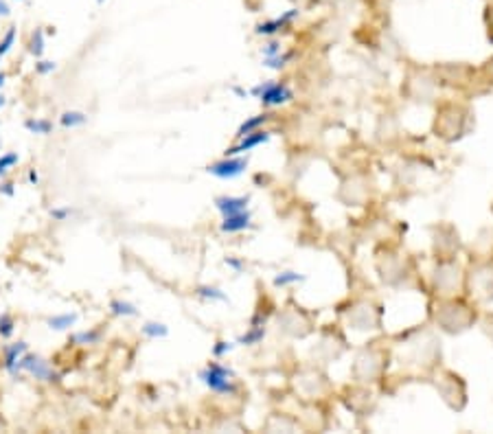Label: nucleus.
<instances>
[{"mask_svg": "<svg viewBox=\"0 0 493 434\" xmlns=\"http://www.w3.org/2000/svg\"><path fill=\"white\" fill-rule=\"evenodd\" d=\"M200 378L202 382L209 386L213 393H220V395L235 393V384L233 380H230L233 378V371H229L226 366H220L217 362H211Z\"/></svg>", "mask_w": 493, "mask_h": 434, "instance_id": "nucleus-1", "label": "nucleus"}, {"mask_svg": "<svg viewBox=\"0 0 493 434\" xmlns=\"http://www.w3.org/2000/svg\"><path fill=\"white\" fill-rule=\"evenodd\" d=\"M18 371H27L33 378L40 380V382H60V375L53 371V366L36 354H22V358L16 364V373Z\"/></svg>", "mask_w": 493, "mask_h": 434, "instance_id": "nucleus-2", "label": "nucleus"}, {"mask_svg": "<svg viewBox=\"0 0 493 434\" xmlns=\"http://www.w3.org/2000/svg\"><path fill=\"white\" fill-rule=\"evenodd\" d=\"M253 95H257L263 105H281L292 101V90L288 88L285 84H263L257 86L253 90Z\"/></svg>", "mask_w": 493, "mask_h": 434, "instance_id": "nucleus-3", "label": "nucleus"}, {"mask_svg": "<svg viewBox=\"0 0 493 434\" xmlns=\"http://www.w3.org/2000/svg\"><path fill=\"white\" fill-rule=\"evenodd\" d=\"M244 169H246V158L226 156L224 161L211 165L209 173H213V176H217V178H221V180H229V178L241 176V173H244Z\"/></svg>", "mask_w": 493, "mask_h": 434, "instance_id": "nucleus-4", "label": "nucleus"}, {"mask_svg": "<svg viewBox=\"0 0 493 434\" xmlns=\"http://www.w3.org/2000/svg\"><path fill=\"white\" fill-rule=\"evenodd\" d=\"M270 138L268 132H263V129H255V132L246 134V137H241V141L235 145V147L226 149V156H239V154L250 152V149H255L257 145L265 143Z\"/></svg>", "mask_w": 493, "mask_h": 434, "instance_id": "nucleus-5", "label": "nucleus"}, {"mask_svg": "<svg viewBox=\"0 0 493 434\" xmlns=\"http://www.w3.org/2000/svg\"><path fill=\"white\" fill-rule=\"evenodd\" d=\"M215 206L221 215L229 217V215L241 213V211H248V197H229V196L217 197Z\"/></svg>", "mask_w": 493, "mask_h": 434, "instance_id": "nucleus-6", "label": "nucleus"}, {"mask_svg": "<svg viewBox=\"0 0 493 434\" xmlns=\"http://www.w3.org/2000/svg\"><path fill=\"white\" fill-rule=\"evenodd\" d=\"M250 226V213L248 211H241V213L224 217L221 221V233H239V230H246Z\"/></svg>", "mask_w": 493, "mask_h": 434, "instance_id": "nucleus-7", "label": "nucleus"}, {"mask_svg": "<svg viewBox=\"0 0 493 434\" xmlns=\"http://www.w3.org/2000/svg\"><path fill=\"white\" fill-rule=\"evenodd\" d=\"M27 342H13V345L4 346V369L9 373H16V364L18 360L22 358V354H27Z\"/></svg>", "mask_w": 493, "mask_h": 434, "instance_id": "nucleus-8", "label": "nucleus"}, {"mask_svg": "<svg viewBox=\"0 0 493 434\" xmlns=\"http://www.w3.org/2000/svg\"><path fill=\"white\" fill-rule=\"evenodd\" d=\"M297 16H298V9H289V12L285 13L283 18H277V21H270V22L261 24V27L257 29V33H265V36H272V33L281 31L285 24L292 22Z\"/></svg>", "mask_w": 493, "mask_h": 434, "instance_id": "nucleus-9", "label": "nucleus"}, {"mask_svg": "<svg viewBox=\"0 0 493 434\" xmlns=\"http://www.w3.org/2000/svg\"><path fill=\"white\" fill-rule=\"evenodd\" d=\"M77 322V313H57V316H51L46 321V325L55 331H66L71 330Z\"/></svg>", "mask_w": 493, "mask_h": 434, "instance_id": "nucleus-10", "label": "nucleus"}, {"mask_svg": "<svg viewBox=\"0 0 493 434\" xmlns=\"http://www.w3.org/2000/svg\"><path fill=\"white\" fill-rule=\"evenodd\" d=\"M24 128H27L29 132L40 134V137H46V134H51L53 123L48 119H27V121H24Z\"/></svg>", "mask_w": 493, "mask_h": 434, "instance_id": "nucleus-11", "label": "nucleus"}, {"mask_svg": "<svg viewBox=\"0 0 493 434\" xmlns=\"http://www.w3.org/2000/svg\"><path fill=\"white\" fill-rule=\"evenodd\" d=\"M29 53L36 57H42V53H45V31H42V29H36V31L31 33V40H29Z\"/></svg>", "mask_w": 493, "mask_h": 434, "instance_id": "nucleus-12", "label": "nucleus"}, {"mask_svg": "<svg viewBox=\"0 0 493 434\" xmlns=\"http://www.w3.org/2000/svg\"><path fill=\"white\" fill-rule=\"evenodd\" d=\"M86 121H88V117H86L84 113H75V110H72V113L62 114L60 123L64 125V128H79V125H84Z\"/></svg>", "mask_w": 493, "mask_h": 434, "instance_id": "nucleus-13", "label": "nucleus"}, {"mask_svg": "<svg viewBox=\"0 0 493 434\" xmlns=\"http://www.w3.org/2000/svg\"><path fill=\"white\" fill-rule=\"evenodd\" d=\"M110 310H113V313H117V316H137L138 313L137 307L125 301H113L110 303Z\"/></svg>", "mask_w": 493, "mask_h": 434, "instance_id": "nucleus-14", "label": "nucleus"}, {"mask_svg": "<svg viewBox=\"0 0 493 434\" xmlns=\"http://www.w3.org/2000/svg\"><path fill=\"white\" fill-rule=\"evenodd\" d=\"M265 121H268V117H265V114H261V117H255V119H250V121H246L244 125H241L239 128V134H237V137H246V134H250V132H255V129L259 128V125H263Z\"/></svg>", "mask_w": 493, "mask_h": 434, "instance_id": "nucleus-15", "label": "nucleus"}, {"mask_svg": "<svg viewBox=\"0 0 493 434\" xmlns=\"http://www.w3.org/2000/svg\"><path fill=\"white\" fill-rule=\"evenodd\" d=\"M99 340H101L99 331H81V334L72 336V342H77V345H96Z\"/></svg>", "mask_w": 493, "mask_h": 434, "instance_id": "nucleus-16", "label": "nucleus"}, {"mask_svg": "<svg viewBox=\"0 0 493 434\" xmlns=\"http://www.w3.org/2000/svg\"><path fill=\"white\" fill-rule=\"evenodd\" d=\"M143 334L149 338H164L169 334V330L164 325H161V322H147V325L143 327Z\"/></svg>", "mask_w": 493, "mask_h": 434, "instance_id": "nucleus-17", "label": "nucleus"}, {"mask_svg": "<svg viewBox=\"0 0 493 434\" xmlns=\"http://www.w3.org/2000/svg\"><path fill=\"white\" fill-rule=\"evenodd\" d=\"M13 42H16V29H9L7 33H4V38H3V42H0V60H3L4 55H7L9 51H12V46H13Z\"/></svg>", "mask_w": 493, "mask_h": 434, "instance_id": "nucleus-18", "label": "nucleus"}, {"mask_svg": "<svg viewBox=\"0 0 493 434\" xmlns=\"http://www.w3.org/2000/svg\"><path fill=\"white\" fill-rule=\"evenodd\" d=\"M197 296L211 298V301H226V294L224 292H220V289H217V288H206V286L197 288Z\"/></svg>", "mask_w": 493, "mask_h": 434, "instance_id": "nucleus-19", "label": "nucleus"}, {"mask_svg": "<svg viewBox=\"0 0 493 434\" xmlns=\"http://www.w3.org/2000/svg\"><path fill=\"white\" fill-rule=\"evenodd\" d=\"M13 327H16L13 318L9 313H0V336L9 338L13 334Z\"/></svg>", "mask_w": 493, "mask_h": 434, "instance_id": "nucleus-20", "label": "nucleus"}, {"mask_svg": "<svg viewBox=\"0 0 493 434\" xmlns=\"http://www.w3.org/2000/svg\"><path fill=\"white\" fill-rule=\"evenodd\" d=\"M18 161H21V156H18V154H4L3 158H0V178L4 176V173H7V169L9 167H13V165H18Z\"/></svg>", "mask_w": 493, "mask_h": 434, "instance_id": "nucleus-21", "label": "nucleus"}, {"mask_svg": "<svg viewBox=\"0 0 493 434\" xmlns=\"http://www.w3.org/2000/svg\"><path fill=\"white\" fill-rule=\"evenodd\" d=\"M265 331L261 330V327H255L253 331H250V334H246L244 338H241V345H257V342L261 340V338H263Z\"/></svg>", "mask_w": 493, "mask_h": 434, "instance_id": "nucleus-22", "label": "nucleus"}, {"mask_svg": "<svg viewBox=\"0 0 493 434\" xmlns=\"http://www.w3.org/2000/svg\"><path fill=\"white\" fill-rule=\"evenodd\" d=\"M294 281H301V277L294 272H285V274H281V277L274 279V283H277V286H288V283H294Z\"/></svg>", "mask_w": 493, "mask_h": 434, "instance_id": "nucleus-23", "label": "nucleus"}, {"mask_svg": "<svg viewBox=\"0 0 493 434\" xmlns=\"http://www.w3.org/2000/svg\"><path fill=\"white\" fill-rule=\"evenodd\" d=\"M55 69H57L55 62H45V60H42V62H38V64H36V71L40 72V75H48V72H53Z\"/></svg>", "mask_w": 493, "mask_h": 434, "instance_id": "nucleus-24", "label": "nucleus"}, {"mask_svg": "<svg viewBox=\"0 0 493 434\" xmlns=\"http://www.w3.org/2000/svg\"><path fill=\"white\" fill-rule=\"evenodd\" d=\"M230 349H233V345H230V342H217V346H215V349H213V354H215V355H224V354H229Z\"/></svg>", "mask_w": 493, "mask_h": 434, "instance_id": "nucleus-25", "label": "nucleus"}, {"mask_svg": "<svg viewBox=\"0 0 493 434\" xmlns=\"http://www.w3.org/2000/svg\"><path fill=\"white\" fill-rule=\"evenodd\" d=\"M51 215H53V220H57V221H64L66 217L71 215V209H53V211H51Z\"/></svg>", "mask_w": 493, "mask_h": 434, "instance_id": "nucleus-26", "label": "nucleus"}, {"mask_svg": "<svg viewBox=\"0 0 493 434\" xmlns=\"http://www.w3.org/2000/svg\"><path fill=\"white\" fill-rule=\"evenodd\" d=\"M9 13H12V9H9V4L4 3V0H0V16L3 18H7Z\"/></svg>", "mask_w": 493, "mask_h": 434, "instance_id": "nucleus-27", "label": "nucleus"}, {"mask_svg": "<svg viewBox=\"0 0 493 434\" xmlns=\"http://www.w3.org/2000/svg\"><path fill=\"white\" fill-rule=\"evenodd\" d=\"M0 191H3L4 196H13V185H9V182H7V185L0 187Z\"/></svg>", "mask_w": 493, "mask_h": 434, "instance_id": "nucleus-28", "label": "nucleus"}, {"mask_svg": "<svg viewBox=\"0 0 493 434\" xmlns=\"http://www.w3.org/2000/svg\"><path fill=\"white\" fill-rule=\"evenodd\" d=\"M29 180L36 182V185H38V180H40V178H38V173H36V171H31V173H29Z\"/></svg>", "mask_w": 493, "mask_h": 434, "instance_id": "nucleus-29", "label": "nucleus"}, {"mask_svg": "<svg viewBox=\"0 0 493 434\" xmlns=\"http://www.w3.org/2000/svg\"><path fill=\"white\" fill-rule=\"evenodd\" d=\"M4 104H7V99H4V96L0 95V108H4Z\"/></svg>", "mask_w": 493, "mask_h": 434, "instance_id": "nucleus-30", "label": "nucleus"}, {"mask_svg": "<svg viewBox=\"0 0 493 434\" xmlns=\"http://www.w3.org/2000/svg\"><path fill=\"white\" fill-rule=\"evenodd\" d=\"M3 84H4V72H0V88H3Z\"/></svg>", "mask_w": 493, "mask_h": 434, "instance_id": "nucleus-31", "label": "nucleus"}, {"mask_svg": "<svg viewBox=\"0 0 493 434\" xmlns=\"http://www.w3.org/2000/svg\"><path fill=\"white\" fill-rule=\"evenodd\" d=\"M96 3H99V4H101V3H105V0H96Z\"/></svg>", "mask_w": 493, "mask_h": 434, "instance_id": "nucleus-32", "label": "nucleus"}]
</instances>
